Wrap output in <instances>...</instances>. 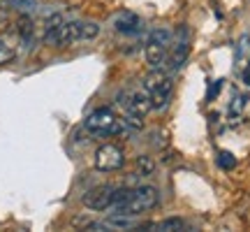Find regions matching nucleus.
Instances as JSON below:
<instances>
[{
  "instance_id": "nucleus-19",
  "label": "nucleus",
  "mask_w": 250,
  "mask_h": 232,
  "mask_svg": "<svg viewBox=\"0 0 250 232\" xmlns=\"http://www.w3.org/2000/svg\"><path fill=\"white\" fill-rule=\"evenodd\" d=\"M246 95H236V98L232 100V105H229V114L232 116H239L243 112V107H246Z\"/></svg>"
},
{
  "instance_id": "nucleus-5",
  "label": "nucleus",
  "mask_w": 250,
  "mask_h": 232,
  "mask_svg": "<svg viewBox=\"0 0 250 232\" xmlns=\"http://www.w3.org/2000/svg\"><path fill=\"white\" fill-rule=\"evenodd\" d=\"M114 190H116V188H111V186L93 188V190L86 193L83 205L88 207V209H93V211H107V209H111V205H114Z\"/></svg>"
},
{
  "instance_id": "nucleus-17",
  "label": "nucleus",
  "mask_w": 250,
  "mask_h": 232,
  "mask_svg": "<svg viewBox=\"0 0 250 232\" xmlns=\"http://www.w3.org/2000/svg\"><path fill=\"white\" fill-rule=\"evenodd\" d=\"M148 40H153V42H160V45H165V46H169L171 45V30H167V28H155Z\"/></svg>"
},
{
  "instance_id": "nucleus-3",
  "label": "nucleus",
  "mask_w": 250,
  "mask_h": 232,
  "mask_svg": "<svg viewBox=\"0 0 250 232\" xmlns=\"http://www.w3.org/2000/svg\"><path fill=\"white\" fill-rule=\"evenodd\" d=\"M125 165V151L116 144H102L95 151V167L100 172H116Z\"/></svg>"
},
{
  "instance_id": "nucleus-16",
  "label": "nucleus",
  "mask_w": 250,
  "mask_h": 232,
  "mask_svg": "<svg viewBox=\"0 0 250 232\" xmlns=\"http://www.w3.org/2000/svg\"><path fill=\"white\" fill-rule=\"evenodd\" d=\"M188 225H186V221L183 218H165V221H160L158 223V230H186Z\"/></svg>"
},
{
  "instance_id": "nucleus-11",
  "label": "nucleus",
  "mask_w": 250,
  "mask_h": 232,
  "mask_svg": "<svg viewBox=\"0 0 250 232\" xmlns=\"http://www.w3.org/2000/svg\"><path fill=\"white\" fill-rule=\"evenodd\" d=\"M188 58V42H179V46L171 51V54H167V58H165V68H167V72H176L186 63Z\"/></svg>"
},
{
  "instance_id": "nucleus-2",
  "label": "nucleus",
  "mask_w": 250,
  "mask_h": 232,
  "mask_svg": "<svg viewBox=\"0 0 250 232\" xmlns=\"http://www.w3.org/2000/svg\"><path fill=\"white\" fill-rule=\"evenodd\" d=\"M158 205H160V193H158L153 186H142V188H134V190H132V197H130L127 207H125L121 214L139 216L142 211L155 209Z\"/></svg>"
},
{
  "instance_id": "nucleus-1",
  "label": "nucleus",
  "mask_w": 250,
  "mask_h": 232,
  "mask_svg": "<svg viewBox=\"0 0 250 232\" xmlns=\"http://www.w3.org/2000/svg\"><path fill=\"white\" fill-rule=\"evenodd\" d=\"M86 130L93 135H100V137H109V135L125 133V130H127V123H125V118H118V116L114 114V109L100 107L88 114V118H86Z\"/></svg>"
},
{
  "instance_id": "nucleus-14",
  "label": "nucleus",
  "mask_w": 250,
  "mask_h": 232,
  "mask_svg": "<svg viewBox=\"0 0 250 232\" xmlns=\"http://www.w3.org/2000/svg\"><path fill=\"white\" fill-rule=\"evenodd\" d=\"M153 172H155V162H153V158H148V156H139V158H137V174L151 177Z\"/></svg>"
},
{
  "instance_id": "nucleus-15",
  "label": "nucleus",
  "mask_w": 250,
  "mask_h": 232,
  "mask_svg": "<svg viewBox=\"0 0 250 232\" xmlns=\"http://www.w3.org/2000/svg\"><path fill=\"white\" fill-rule=\"evenodd\" d=\"M100 35V26L95 21H81V40H95Z\"/></svg>"
},
{
  "instance_id": "nucleus-12",
  "label": "nucleus",
  "mask_w": 250,
  "mask_h": 232,
  "mask_svg": "<svg viewBox=\"0 0 250 232\" xmlns=\"http://www.w3.org/2000/svg\"><path fill=\"white\" fill-rule=\"evenodd\" d=\"M104 223H107L109 230H127V228H134V225H137V216H132V214H114V216H109Z\"/></svg>"
},
{
  "instance_id": "nucleus-18",
  "label": "nucleus",
  "mask_w": 250,
  "mask_h": 232,
  "mask_svg": "<svg viewBox=\"0 0 250 232\" xmlns=\"http://www.w3.org/2000/svg\"><path fill=\"white\" fill-rule=\"evenodd\" d=\"M218 165H220L223 170H234V167H236V158H234L229 151H220L218 153Z\"/></svg>"
},
{
  "instance_id": "nucleus-21",
  "label": "nucleus",
  "mask_w": 250,
  "mask_h": 232,
  "mask_svg": "<svg viewBox=\"0 0 250 232\" xmlns=\"http://www.w3.org/2000/svg\"><path fill=\"white\" fill-rule=\"evenodd\" d=\"M220 86H223V81H215V84H211V89H208V95L206 98L213 100V95H218V91H220Z\"/></svg>"
},
{
  "instance_id": "nucleus-22",
  "label": "nucleus",
  "mask_w": 250,
  "mask_h": 232,
  "mask_svg": "<svg viewBox=\"0 0 250 232\" xmlns=\"http://www.w3.org/2000/svg\"><path fill=\"white\" fill-rule=\"evenodd\" d=\"M243 81H246V84L250 86V65L246 68V70H243Z\"/></svg>"
},
{
  "instance_id": "nucleus-6",
  "label": "nucleus",
  "mask_w": 250,
  "mask_h": 232,
  "mask_svg": "<svg viewBox=\"0 0 250 232\" xmlns=\"http://www.w3.org/2000/svg\"><path fill=\"white\" fill-rule=\"evenodd\" d=\"M125 109H127V114L144 118V116H146L153 109L148 93H146L144 89L137 91V93H127V98H125Z\"/></svg>"
},
{
  "instance_id": "nucleus-7",
  "label": "nucleus",
  "mask_w": 250,
  "mask_h": 232,
  "mask_svg": "<svg viewBox=\"0 0 250 232\" xmlns=\"http://www.w3.org/2000/svg\"><path fill=\"white\" fill-rule=\"evenodd\" d=\"M142 26H144L142 17H137L134 12H121L114 19V28L118 33H123V35H134V33L142 30Z\"/></svg>"
},
{
  "instance_id": "nucleus-13",
  "label": "nucleus",
  "mask_w": 250,
  "mask_h": 232,
  "mask_svg": "<svg viewBox=\"0 0 250 232\" xmlns=\"http://www.w3.org/2000/svg\"><path fill=\"white\" fill-rule=\"evenodd\" d=\"M33 21H30V17H21L17 23V33H19V40H23V42H28L30 37H33Z\"/></svg>"
},
{
  "instance_id": "nucleus-9",
  "label": "nucleus",
  "mask_w": 250,
  "mask_h": 232,
  "mask_svg": "<svg viewBox=\"0 0 250 232\" xmlns=\"http://www.w3.org/2000/svg\"><path fill=\"white\" fill-rule=\"evenodd\" d=\"M167 51H169V46L148 40V45H146V49H144V56H146V61L151 63L153 68H160L162 63H165V58H167Z\"/></svg>"
},
{
  "instance_id": "nucleus-10",
  "label": "nucleus",
  "mask_w": 250,
  "mask_h": 232,
  "mask_svg": "<svg viewBox=\"0 0 250 232\" xmlns=\"http://www.w3.org/2000/svg\"><path fill=\"white\" fill-rule=\"evenodd\" d=\"M14 58H17V37L12 33H5L0 35V65L12 63Z\"/></svg>"
},
{
  "instance_id": "nucleus-8",
  "label": "nucleus",
  "mask_w": 250,
  "mask_h": 232,
  "mask_svg": "<svg viewBox=\"0 0 250 232\" xmlns=\"http://www.w3.org/2000/svg\"><path fill=\"white\" fill-rule=\"evenodd\" d=\"M171 93H174V84H171V79L167 77L158 89H153L151 93H148L153 109H165L167 107V105H169V100H171Z\"/></svg>"
},
{
  "instance_id": "nucleus-20",
  "label": "nucleus",
  "mask_w": 250,
  "mask_h": 232,
  "mask_svg": "<svg viewBox=\"0 0 250 232\" xmlns=\"http://www.w3.org/2000/svg\"><path fill=\"white\" fill-rule=\"evenodd\" d=\"M62 21H65V19H62V14H51V17L44 21V33H51V30H56V28L61 26Z\"/></svg>"
},
{
  "instance_id": "nucleus-4",
  "label": "nucleus",
  "mask_w": 250,
  "mask_h": 232,
  "mask_svg": "<svg viewBox=\"0 0 250 232\" xmlns=\"http://www.w3.org/2000/svg\"><path fill=\"white\" fill-rule=\"evenodd\" d=\"M44 40L54 46H70L81 42V21H62L56 30L44 33Z\"/></svg>"
}]
</instances>
